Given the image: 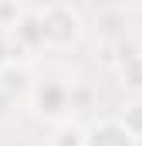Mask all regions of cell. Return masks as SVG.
<instances>
[{
	"label": "cell",
	"mask_w": 142,
	"mask_h": 146,
	"mask_svg": "<svg viewBox=\"0 0 142 146\" xmlns=\"http://www.w3.org/2000/svg\"><path fill=\"white\" fill-rule=\"evenodd\" d=\"M14 115H17V102H14V99H7V95L0 92V126L14 122Z\"/></svg>",
	"instance_id": "obj_10"
},
{
	"label": "cell",
	"mask_w": 142,
	"mask_h": 146,
	"mask_svg": "<svg viewBox=\"0 0 142 146\" xmlns=\"http://www.w3.org/2000/svg\"><path fill=\"white\" fill-rule=\"evenodd\" d=\"M51 146H85V129H78L74 122H64V126L54 133Z\"/></svg>",
	"instance_id": "obj_7"
},
{
	"label": "cell",
	"mask_w": 142,
	"mask_h": 146,
	"mask_svg": "<svg viewBox=\"0 0 142 146\" xmlns=\"http://www.w3.org/2000/svg\"><path fill=\"white\" fill-rule=\"evenodd\" d=\"M7 65H14V54H10V37H7V31H0V72H3Z\"/></svg>",
	"instance_id": "obj_11"
},
{
	"label": "cell",
	"mask_w": 142,
	"mask_h": 146,
	"mask_svg": "<svg viewBox=\"0 0 142 146\" xmlns=\"http://www.w3.org/2000/svg\"><path fill=\"white\" fill-rule=\"evenodd\" d=\"M37 17H41V37L47 51H68L85 34L81 10H74L71 3H44L37 7Z\"/></svg>",
	"instance_id": "obj_1"
},
{
	"label": "cell",
	"mask_w": 142,
	"mask_h": 146,
	"mask_svg": "<svg viewBox=\"0 0 142 146\" xmlns=\"http://www.w3.org/2000/svg\"><path fill=\"white\" fill-rule=\"evenodd\" d=\"M85 146H139V139L132 136V129H125L118 115H105L91 129H85Z\"/></svg>",
	"instance_id": "obj_3"
},
{
	"label": "cell",
	"mask_w": 142,
	"mask_h": 146,
	"mask_svg": "<svg viewBox=\"0 0 142 146\" xmlns=\"http://www.w3.org/2000/svg\"><path fill=\"white\" fill-rule=\"evenodd\" d=\"M95 21L102 24V27H98L102 41H122V27H129L125 10H118V7H102V10L95 14Z\"/></svg>",
	"instance_id": "obj_6"
},
{
	"label": "cell",
	"mask_w": 142,
	"mask_h": 146,
	"mask_svg": "<svg viewBox=\"0 0 142 146\" xmlns=\"http://www.w3.org/2000/svg\"><path fill=\"white\" fill-rule=\"evenodd\" d=\"M31 88H34V78H31L27 68H20V65H7V68L0 72V92H3L7 99L20 102V99L31 95Z\"/></svg>",
	"instance_id": "obj_4"
},
{
	"label": "cell",
	"mask_w": 142,
	"mask_h": 146,
	"mask_svg": "<svg viewBox=\"0 0 142 146\" xmlns=\"http://www.w3.org/2000/svg\"><path fill=\"white\" fill-rule=\"evenodd\" d=\"M71 85L74 82H64V78H41V82H34V88L27 95L34 115H41L44 122L64 126L74 115V109H71Z\"/></svg>",
	"instance_id": "obj_2"
},
{
	"label": "cell",
	"mask_w": 142,
	"mask_h": 146,
	"mask_svg": "<svg viewBox=\"0 0 142 146\" xmlns=\"http://www.w3.org/2000/svg\"><path fill=\"white\" fill-rule=\"evenodd\" d=\"M115 72H118L125 88L142 92V51H122L115 61Z\"/></svg>",
	"instance_id": "obj_5"
},
{
	"label": "cell",
	"mask_w": 142,
	"mask_h": 146,
	"mask_svg": "<svg viewBox=\"0 0 142 146\" xmlns=\"http://www.w3.org/2000/svg\"><path fill=\"white\" fill-rule=\"evenodd\" d=\"M24 14V3H0V31H10Z\"/></svg>",
	"instance_id": "obj_9"
},
{
	"label": "cell",
	"mask_w": 142,
	"mask_h": 146,
	"mask_svg": "<svg viewBox=\"0 0 142 146\" xmlns=\"http://www.w3.org/2000/svg\"><path fill=\"white\" fill-rule=\"evenodd\" d=\"M118 119L125 122V129H132V136H135V139L142 136V102H132V106L122 112Z\"/></svg>",
	"instance_id": "obj_8"
}]
</instances>
